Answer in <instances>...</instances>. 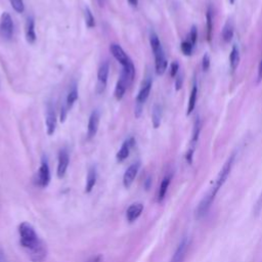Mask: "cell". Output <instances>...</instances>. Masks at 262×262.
I'll return each mask as SVG.
<instances>
[{"label":"cell","mask_w":262,"mask_h":262,"mask_svg":"<svg viewBox=\"0 0 262 262\" xmlns=\"http://www.w3.org/2000/svg\"><path fill=\"white\" fill-rule=\"evenodd\" d=\"M233 162H234V155H231L226 160V162L222 166L221 170L218 172L216 178L213 180L210 187L208 188L207 192L204 194V196L200 201L199 205L196 206V208L194 210V216H195L196 219H200V218L204 217L208 213V211L210 210L217 193L219 192L220 188L223 186V184L225 183L226 179L228 178V176L231 172Z\"/></svg>","instance_id":"6da1fadb"},{"label":"cell","mask_w":262,"mask_h":262,"mask_svg":"<svg viewBox=\"0 0 262 262\" xmlns=\"http://www.w3.org/2000/svg\"><path fill=\"white\" fill-rule=\"evenodd\" d=\"M18 235L20 246L27 251L30 259L33 262H43L47 255V249L35 228L28 222H21L18 225Z\"/></svg>","instance_id":"7a4b0ae2"},{"label":"cell","mask_w":262,"mask_h":262,"mask_svg":"<svg viewBox=\"0 0 262 262\" xmlns=\"http://www.w3.org/2000/svg\"><path fill=\"white\" fill-rule=\"evenodd\" d=\"M149 43L151 50L155 56V69L158 75H163L167 69V59L165 52L163 50L162 44L155 33H151L149 36Z\"/></svg>","instance_id":"3957f363"},{"label":"cell","mask_w":262,"mask_h":262,"mask_svg":"<svg viewBox=\"0 0 262 262\" xmlns=\"http://www.w3.org/2000/svg\"><path fill=\"white\" fill-rule=\"evenodd\" d=\"M150 89H151V79L150 78H147L145 79V81L143 82L137 96H136V105H135V117H139L140 114H141V110H142V106L145 102V100L147 99L148 95H149V92H150Z\"/></svg>","instance_id":"277c9868"},{"label":"cell","mask_w":262,"mask_h":262,"mask_svg":"<svg viewBox=\"0 0 262 262\" xmlns=\"http://www.w3.org/2000/svg\"><path fill=\"white\" fill-rule=\"evenodd\" d=\"M50 181V170L46 159H42L37 176H36V184L39 187H46Z\"/></svg>","instance_id":"5b68a950"},{"label":"cell","mask_w":262,"mask_h":262,"mask_svg":"<svg viewBox=\"0 0 262 262\" xmlns=\"http://www.w3.org/2000/svg\"><path fill=\"white\" fill-rule=\"evenodd\" d=\"M13 20L8 12H3L0 17V35L4 39H10L13 35Z\"/></svg>","instance_id":"8992f818"},{"label":"cell","mask_w":262,"mask_h":262,"mask_svg":"<svg viewBox=\"0 0 262 262\" xmlns=\"http://www.w3.org/2000/svg\"><path fill=\"white\" fill-rule=\"evenodd\" d=\"M108 62L104 61L100 64L98 71H97V84H96V92L101 93L106 86L107 77H108Z\"/></svg>","instance_id":"52a82bcc"},{"label":"cell","mask_w":262,"mask_h":262,"mask_svg":"<svg viewBox=\"0 0 262 262\" xmlns=\"http://www.w3.org/2000/svg\"><path fill=\"white\" fill-rule=\"evenodd\" d=\"M110 51L112 53V55L122 64V67H127L128 64H130L132 62V60L130 59V57L126 54V52L123 50V48L116 43H112L110 46Z\"/></svg>","instance_id":"ba28073f"},{"label":"cell","mask_w":262,"mask_h":262,"mask_svg":"<svg viewBox=\"0 0 262 262\" xmlns=\"http://www.w3.org/2000/svg\"><path fill=\"white\" fill-rule=\"evenodd\" d=\"M188 247H189V242L187 237H183L179 243V245L177 246L170 262H184Z\"/></svg>","instance_id":"9c48e42d"},{"label":"cell","mask_w":262,"mask_h":262,"mask_svg":"<svg viewBox=\"0 0 262 262\" xmlns=\"http://www.w3.org/2000/svg\"><path fill=\"white\" fill-rule=\"evenodd\" d=\"M140 168V162H135L133 164H131L127 170L124 173L123 176V184L126 188H129L131 186V184L133 183L138 171Z\"/></svg>","instance_id":"30bf717a"},{"label":"cell","mask_w":262,"mask_h":262,"mask_svg":"<svg viewBox=\"0 0 262 262\" xmlns=\"http://www.w3.org/2000/svg\"><path fill=\"white\" fill-rule=\"evenodd\" d=\"M46 131L48 135H53L56 129V114L54 111V106L52 104L47 105V112H46Z\"/></svg>","instance_id":"8fae6325"},{"label":"cell","mask_w":262,"mask_h":262,"mask_svg":"<svg viewBox=\"0 0 262 262\" xmlns=\"http://www.w3.org/2000/svg\"><path fill=\"white\" fill-rule=\"evenodd\" d=\"M70 158L69 154L66 149H61L58 154V161H57V169H56V174L58 178H62L67 172L68 166H69Z\"/></svg>","instance_id":"7c38bea8"},{"label":"cell","mask_w":262,"mask_h":262,"mask_svg":"<svg viewBox=\"0 0 262 262\" xmlns=\"http://www.w3.org/2000/svg\"><path fill=\"white\" fill-rule=\"evenodd\" d=\"M129 80L127 78V76L122 72L121 73V77L119 78L117 84H116V87H115V91H114V95L116 97L117 100H121L125 94V91H126V88L129 84Z\"/></svg>","instance_id":"4fadbf2b"},{"label":"cell","mask_w":262,"mask_h":262,"mask_svg":"<svg viewBox=\"0 0 262 262\" xmlns=\"http://www.w3.org/2000/svg\"><path fill=\"white\" fill-rule=\"evenodd\" d=\"M99 125V113L97 111H93L88 120V128H87V137L90 139L96 135Z\"/></svg>","instance_id":"5bb4252c"},{"label":"cell","mask_w":262,"mask_h":262,"mask_svg":"<svg viewBox=\"0 0 262 262\" xmlns=\"http://www.w3.org/2000/svg\"><path fill=\"white\" fill-rule=\"evenodd\" d=\"M134 144V138L130 137L128 139H126L123 144L121 145V148L118 150L117 155H116V159L118 162H123L124 160H126L130 154V149Z\"/></svg>","instance_id":"9a60e30c"},{"label":"cell","mask_w":262,"mask_h":262,"mask_svg":"<svg viewBox=\"0 0 262 262\" xmlns=\"http://www.w3.org/2000/svg\"><path fill=\"white\" fill-rule=\"evenodd\" d=\"M143 205L141 203H134L129 206L126 211V219L129 222H134L142 213Z\"/></svg>","instance_id":"2e32d148"},{"label":"cell","mask_w":262,"mask_h":262,"mask_svg":"<svg viewBox=\"0 0 262 262\" xmlns=\"http://www.w3.org/2000/svg\"><path fill=\"white\" fill-rule=\"evenodd\" d=\"M25 35L26 40L29 43H34L36 41V33H35V21L32 16L27 18L25 26Z\"/></svg>","instance_id":"e0dca14e"},{"label":"cell","mask_w":262,"mask_h":262,"mask_svg":"<svg viewBox=\"0 0 262 262\" xmlns=\"http://www.w3.org/2000/svg\"><path fill=\"white\" fill-rule=\"evenodd\" d=\"M171 175H167L163 178L161 184H160V187H159V191H158V195H157V201L158 203H161L164 201L165 196H166V193L168 191V187L170 185V182H171Z\"/></svg>","instance_id":"ac0fdd59"},{"label":"cell","mask_w":262,"mask_h":262,"mask_svg":"<svg viewBox=\"0 0 262 262\" xmlns=\"http://www.w3.org/2000/svg\"><path fill=\"white\" fill-rule=\"evenodd\" d=\"M96 179H97V173H96V169L94 167L90 168L87 174V178H86V185H85V191L86 192H90L92 190V188L94 187L95 183H96Z\"/></svg>","instance_id":"d6986e66"},{"label":"cell","mask_w":262,"mask_h":262,"mask_svg":"<svg viewBox=\"0 0 262 262\" xmlns=\"http://www.w3.org/2000/svg\"><path fill=\"white\" fill-rule=\"evenodd\" d=\"M77 98H78V89H77L76 85H73L71 90L69 91V93L67 95V99H66V105H67L68 110L72 108V106L74 105Z\"/></svg>","instance_id":"ffe728a7"},{"label":"cell","mask_w":262,"mask_h":262,"mask_svg":"<svg viewBox=\"0 0 262 262\" xmlns=\"http://www.w3.org/2000/svg\"><path fill=\"white\" fill-rule=\"evenodd\" d=\"M239 62V52L236 46H233L231 51H230V55H229V63H230V68L232 71H234Z\"/></svg>","instance_id":"44dd1931"},{"label":"cell","mask_w":262,"mask_h":262,"mask_svg":"<svg viewBox=\"0 0 262 262\" xmlns=\"http://www.w3.org/2000/svg\"><path fill=\"white\" fill-rule=\"evenodd\" d=\"M196 94H198V88H196V86H193V87H192V90H191V92H190L189 99H188L186 115H190V114L192 113V111L194 110L195 102H196Z\"/></svg>","instance_id":"7402d4cb"},{"label":"cell","mask_w":262,"mask_h":262,"mask_svg":"<svg viewBox=\"0 0 262 262\" xmlns=\"http://www.w3.org/2000/svg\"><path fill=\"white\" fill-rule=\"evenodd\" d=\"M151 118H152V125L155 128H158L161 124V118H162V111H161V106L156 104L154 106V110H152V115H151Z\"/></svg>","instance_id":"603a6c76"},{"label":"cell","mask_w":262,"mask_h":262,"mask_svg":"<svg viewBox=\"0 0 262 262\" xmlns=\"http://www.w3.org/2000/svg\"><path fill=\"white\" fill-rule=\"evenodd\" d=\"M233 36V28L230 23H227L224 26V29L222 31V38L225 42H229Z\"/></svg>","instance_id":"cb8c5ba5"},{"label":"cell","mask_w":262,"mask_h":262,"mask_svg":"<svg viewBox=\"0 0 262 262\" xmlns=\"http://www.w3.org/2000/svg\"><path fill=\"white\" fill-rule=\"evenodd\" d=\"M84 16H85L86 26H87L88 28H93V27L95 26V20H94V16H93L91 10L89 9V7H85Z\"/></svg>","instance_id":"d4e9b609"},{"label":"cell","mask_w":262,"mask_h":262,"mask_svg":"<svg viewBox=\"0 0 262 262\" xmlns=\"http://www.w3.org/2000/svg\"><path fill=\"white\" fill-rule=\"evenodd\" d=\"M213 17H212V13H211V9L209 8L208 11H207V37H208V40L210 41L211 39V33H212V28H213V24H212V20Z\"/></svg>","instance_id":"484cf974"},{"label":"cell","mask_w":262,"mask_h":262,"mask_svg":"<svg viewBox=\"0 0 262 262\" xmlns=\"http://www.w3.org/2000/svg\"><path fill=\"white\" fill-rule=\"evenodd\" d=\"M10 1V4L12 6V8L18 12V13H21L24 12L25 10V4H24V1L23 0H9Z\"/></svg>","instance_id":"4316f807"},{"label":"cell","mask_w":262,"mask_h":262,"mask_svg":"<svg viewBox=\"0 0 262 262\" xmlns=\"http://www.w3.org/2000/svg\"><path fill=\"white\" fill-rule=\"evenodd\" d=\"M200 130H201V122H200V119L198 118V120L194 123V128H193V132H192V138H191L192 143H195L198 141Z\"/></svg>","instance_id":"83f0119b"},{"label":"cell","mask_w":262,"mask_h":262,"mask_svg":"<svg viewBox=\"0 0 262 262\" xmlns=\"http://www.w3.org/2000/svg\"><path fill=\"white\" fill-rule=\"evenodd\" d=\"M261 211H262V191H261L260 195L258 196V199H257V201H256V203L254 205L253 213H254L255 216H257V215H259L261 213Z\"/></svg>","instance_id":"f1b7e54d"},{"label":"cell","mask_w":262,"mask_h":262,"mask_svg":"<svg viewBox=\"0 0 262 262\" xmlns=\"http://www.w3.org/2000/svg\"><path fill=\"white\" fill-rule=\"evenodd\" d=\"M192 44L188 41H184L181 43V50L185 55H190L192 51Z\"/></svg>","instance_id":"f546056e"},{"label":"cell","mask_w":262,"mask_h":262,"mask_svg":"<svg viewBox=\"0 0 262 262\" xmlns=\"http://www.w3.org/2000/svg\"><path fill=\"white\" fill-rule=\"evenodd\" d=\"M189 37H190V43L192 45L195 44L196 42V38H198V32H196V28L194 26L191 27V30H190V33H189Z\"/></svg>","instance_id":"4dcf8cb0"},{"label":"cell","mask_w":262,"mask_h":262,"mask_svg":"<svg viewBox=\"0 0 262 262\" xmlns=\"http://www.w3.org/2000/svg\"><path fill=\"white\" fill-rule=\"evenodd\" d=\"M68 111H69V110H68V107H67L66 104H64V105H61V107H60V114H59V119H60L61 122L64 121V119H66V117H67Z\"/></svg>","instance_id":"1f68e13d"},{"label":"cell","mask_w":262,"mask_h":262,"mask_svg":"<svg viewBox=\"0 0 262 262\" xmlns=\"http://www.w3.org/2000/svg\"><path fill=\"white\" fill-rule=\"evenodd\" d=\"M209 67H210V58H209L208 54H205L203 57V70L207 71L209 69Z\"/></svg>","instance_id":"d6a6232c"},{"label":"cell","mask_w":262,"mask_h":262,"mask_svg":"<svg viewBox=\"0 0 262 262\" xmlns=\"http://www.w3.org/2000/svg\"><path fill=\"white\" fill-rule=\"evenodd\" d=\"M178 70H179V66L177 62H173L171 64V71H170V74L172 77H175L176 74L178 73Z\"/></svg>","instance_id":"836d02e7"},{"label":"cell","mask_w":262,"mask_h":262,"mask_svg":"<svg viewBox=\"0 0 262 262\" xmlns=\"http://www.w3.org/2000/svg\"><path fill=\"white\" fill-rule=\"evenodd\" d=\"M262 81V58L259 62V67H258V82Z\"/></svg>","instance_id":"e575fe53"},{"label":"cell","mask_w":262,"mask_h":262,"mask_svg":"<svg viewBox=\"0 0 262 262\" xmlns=\"http://www.w3.org/2000/svg\"><path fill=\"white\" fill-rule=\"evenodd\" d=\"M181 81H182L181 77H178L177 80H176V90H179L181 88V84H182Z\"/></svg>","instance_id":"d590c367"},{"label":"cell","mask_w":262,"mask_h":262,"mask_svg":"<svg viewBox=\"0 0 262 262\" xmlns=\"http://www.w3.org/2000/svg\"><path fill=\"white\" fill-rule=\"evenodd\" d=\"M88 262H101V256L98 255V256L92 258V259H91L90 261H88Z\"/></svg>","instance_id":"8d00e7d4"},{"label":"cell","mask_w":262,"mask_h":262,"mask_svg":"<svg viewBox=\"0 0 262 262\" xmlns=\"http://www.w3.org/2000/svg\"><path fill=\"white\" fill-rule=\"evenodd\" d=\"M128 2H129L130 5L133 6V7H136L137 4H138V0H128Z\"/></svg>","instance_id":"74e56055"},{"label":"cell","mask_w":262,"mask_h":262,"mask_svg":"<svg viewBox=\"0 0 262 262\" xmlns=\"http://www.w3.org/2000/svg\"><path fill=\"white\" fill-rule=\"evenodd\" d=\"M230 2H231V3H233V2H234V0H230Z\"/></svg>","instance_id":"f35d334b"}]
</instances>
